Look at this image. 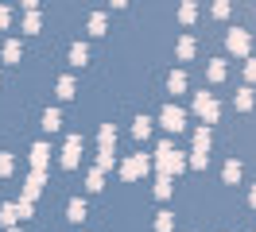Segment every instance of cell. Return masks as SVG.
I'll use <instances>...</instances> for the list:
<instances>
[{
    "label": "cell",
    "instance_id": "obj_1",
    "mask_svg": "<svg viewBox=\"0 0 256 232\" xmlns=\"http://www.w3.org/2000/svg\"><path fill=\"white\" fill-rule=\"evenodd\" d=\"M156 167H160V174H182V170L190 167V159H182V151H175L171 143H160V151H156Z\"/></svg>",
    "mask_w": 256,
    "mask_h": 232
},
{
    "label": "cell",
    "instance_id": "obj_2",
    "mask_svg": "<svg viewBox=\"0 0 256 232\" xmlns=\"http://www.w3.org/2000/svg\"><path fill=\"white\" fill-rule=\"evenodd\" d=\"M160 128L163 132H182V128H186V112H182V108L178 105H163V112H160Z\"/></svg>",
    "mask_w": 256,
    "mask_h": 232
},
{
    "label": "cell",
    "instance_id": "obj_3",
    "mask_svg": "<svg viewBox=\"0 0 256 232\" xmlns=\"http://www.w3.org/2000/svg\"><path fill=\"white\" fill-rule=\"evenodd\" d=\"M194 112H198L206 124H218V116H222V105H218L210 93H194Z\"/></svg>",
    "mask_w": 256,
    "mask_h": 232
},
{
    "label": "cell",
    "instance_id": "obj_4",
    "mask_svg": "<svg viewBox=\"0 0 256 232\" xmlns=\"http://www.w3.org/2000/svg\"><path fill=\"white\" fill-rule=\"evenodd\" d=\"M148 170H152L148 155H132V159H124V163H120V178H124V182H136V178H140V174H148Z\"/></svg>",
    "mask_w": 256,
    "mask_h": 232
},
{
    "label": "cell",
    "instance_id": "obj_5",
    "mask_svg": "<svg viewBox=\"0 0 256 232\" xmlns=\"http://www.w3.org/2000/svg\"><path fill=\"white\" fill-rule=\"evenodd\" d=\"M225 46H229V50H233V54H240V58H244V54H248V46H252V39H248V31H229V35H225Z\"/></svg>",
    "mask_w": 256,
    "mask_h": 232
},
{
    "label": "cell",
    "instance_id": "obj_6",
    "mask_svg": "<svg viewBox=\"0 0 256 232\" xmlns=\"http://www.w3.org/2000/svg\"><path fill=\"white\" fill-rule=\"evenodd\" d=\"M78 159H82V136H70V139H66V147H62V167L74 170V167H78Z\"/></svg>",
    "mask_w": 256,
    "mask_h": 232
},
{
    "label": "cell",
    "instance_id": "obj_7",
    "mask_svg": "<svg viewBox=\"0 0 256 232\" xmlns=\"http://www.w3.org/2000/svg\"><path fill=\"white\" fill-rule=\"evenodd\" d=\"M43 182H47V174H43V170H32V178H28V186H24V198L35 201V198H39V190H43Z\"/></svg>",
    "mask_w": 256,
    "mask_h": 232
},
{
    "label": "cell",
    "instance_id": "obj_8",
    "mask_svg": "<svg viewBox=\"0 0 256 232\" xmlns=\"http://www.w3.org/2000/svg\"><path fill=\"white\" fill-rule=\"evenodd\" d=\"M210 143H214V136H210V124H202V128L194 132V151L210 155Z\"/></svg>",
    "mask_w": 256,
    "mask_h": 232
},
{
    "label": "cell",
    "instance_id": "obj_9",
    "mask_svg": "<svg viewBox=\"0 0 256 232\" xmlns=\"http://www.w3.org/2000/svg\"><path fill=\"white\" fill-rule=\"evenodd\" d=\"M47 159H50V147H47V143H35V147H32V167L35 170H47Z\"/></svg>",
    "mask_w": 256,
    "mask_h": 232
},
{
    "label": "cell",
    "instance_id": "obj_10",
    "mask_svg": "<svg viewBox=\"0 0 256 232\" xmlns=\"http://www.w3.org/2000/svg\"><path fill=\"white\" fill-rule=\"evenodd\" d=\"M194 50H198V43H194L190 35H182V39H178V46H175V54H178L182 62H190V58H194Z\"/></svg>",
    "mask_w": 256,
    "mask_h": 232
},
{
    "label": "cell",
    "instance_id": "obj_11",
    "mask_svg": "<svg viewBox=\"0 0 256 232\" xmlns=\"http://www.w3.org/2000/svg\"><path fill=\"white\" fill-rule=\"evenodd\" d=\"M0 221H4L8 229H16V221H20V205H16V201H8V205H0Z\"/></svg>",
    "mask_w": 256,
    "mask_h": 232
},
{
    "label": "cell",
    "instance_id": "obj_12",
    "mask_svg": "<svg viewBox=\"0 0 256 232\" xmlns=\"http://www.w3.org/2000/svg\"><path fill=\"white\" fill-rule=\"evenodd\" d=\"M58 128H62V112H58V108H47V112H43V132H58Z\"/></svg>",
    "mask_w": 256,
    "mask_h": 232
},
{
    "label": "cell",
    "instance_id": "obj_13",
    "mask_svg": "<svg viewBox=\"0 0 256 232\" xmlns=\"http://www.w3.org/2000/svg\"><path fill=\"white\" fill-rule=\"evenodd\" d=\"M171 194H175V178H171V174H160V182H156V198H171Z\"/></svg>",
    "mask_w": 256,
    "mask_h": 232
},
{
    "label": "cell",
    "instance_id": "obj_14",
    "mask_svg": "<svg viewBox=\"0 0 256 232\" xmlns=\"http://www.w3.org/2000/svg\"><path fill=\"white\" fill-rule=\"evenodd\" d=\"M86 62H90V46L74 43V46H70V66H86Z\"/></svg>",
    "mask_w": 256,
    "mask_h": 232
},
{
    "label": "cell",
    "instance_id": "obj_15",
    "mask_svg": "<svg viewBox=\"0 0 256 232\" xmlns=\"http://www.w3.org/2000/svg\"><path fill=\"white\" fill-rule=\"evenodd\" d=\"M152 124H156L152 116H136V124H132V136H136V139H148V136H152Z\"/></svg>",
    "mask_w": 256,
    "mask_h": 232
},
{
    "label": "cell",
    "instance_id": "obj_16",
    "mask_svg": "<svg viewBox=\"0 0 256 232\" xmlns=\"http://www.w3.org/2000/svg\"><path fill=\"white\" fill-rule=\"evenodd\" d=\"M66 217H70L74 225H82V221H86V201H82V198H74L70 205H66Z\"/></svg>",
    "mask_w": 256,
    "mask_h": 232
},
{
    "label": "cell",
    "instance_id": "obj_17",
    "mask_svg": "<svg viewBox=\"0 0 256 232\" xmlns=\"http://www.w3.org/2000/svg\"><path fill=\"white\" fill-rule=\"evenodd\" d=\"M97 143H101V147H112V143H116V128H112V124H101V132H97Z\"/></svg>",
    "mask_w": 256,
    "mask_h": 232
},
{
    "label": "cell",
    "instance_id": "obj_18",
    "mask_svg": "<svg viewBox=\"0 0 256 232\" xmlns=\"http://www.w3.org/2000/svg\"><path fill=\"white\" fill-rule=\"evenodd\" d=\"M171 229H175V213H167V209L156 213V232H171Z\"/></svg>",
    "mask_w": 256,
    "mask_h": 232
},
{
    "label": "cell",
    "instance_id": "obj_19",
    "mask_svg": "<svg viewBox=\"0 0 256 232\" xmlns=\"http://www.w3.org/2000/svg\"><path fill=\"white\" fill-rule=\"evenodd\" d=\"M206 74H210V81H225V58H214L206 66Z\"/></svg>",
    "mask_w": 256,
    "mask_h": 232
},
{
    "label": "cell",
    "instance_id": "obj_20",
    "mask_svg": "<svg viewBox=\"0 0 256 232\" xmlns=\"http://www.w3.org/2000/svg\"><path fill=\"white\" fill-rule=\"evenodd\" d=\"M178 19H182V23H194V19H198V4H194V0H186V4L178 8Z\"/></svg>",
    "mask_w": 256,
    "mask_h": 232
},
{
    "label": "cell",
    "instance_id": "obj_21",
    "mask_svg": "<svg viewBox=\"0 0 256 232\" xmlns=\"http://www.w3.org/2000/svg\"><path fill=\"white\" fill-rule=\"evenodd\" d=\"M167 89H171V93H182V89H186V74H182V70H175V74L167 77Z\"/></svg>",
    "mask_w": 256,
    "mask_h": 232
},
{
    "label": "cell",
    "instance_id": "obj_22",
    "mask_svg": "<svg viewBox=\"0 0 256 232\" xmlns=\"http://www.w3.org/2000/svg\"><path fill=\"white\" fill-rule=\"evenodd\" d=\"M39 23H43V15L35 12V8H32L28 15H24V31H28V35H35V31H39Z\"/></svg>",
    "mask_w": 256,
    "mask_h": 232
},
{
    "label": "cell",
    "instance_id": "obj_23",
    "mask_svg": "<svg viewBox=\"0 0 256 232\" xmlns=\"http://www.w3.org/2000/svg\"><path fill=\"white\" fill-rule=\"evenodd\" d=\"M233 105H237L240 112H248V108H252V89H240L237 97H233Z\"/></svg>",
    "mask_w": 256,
    "mask_h": 232
},
{
    "label": "cell",
    "instance_id": "obj_24",
    "mask_svg": "<svg viewBox=\"0 0 256 232\" xmlns=\"http://www.w3.org/2000/svg\"><path fill=\"white\" fill-rule=\"evenodd\" d=\"M112 163H116V155H112V147H101V151H97V167H101V170H109Z\"/></svg>",
    "mask_w": 256,
    "mask_h": 232
},
{
    "label": "cell",
    "instance_id": "obj_25",
    "mask_svg": "<svg viewBox=\"0 0 256 232\" xmlns=\"http://www.w3.org/2000/svg\"><path fill=\"white\" fill-rule=\"evenodd\" d=\"M222 178H225V182H240V163H237V159H233V163H225Z\"/></svg>",
    "mask_w": 256,
    "mask_h": 232
},
{
    "label": "cell",
    "instance_id": "obj_26",
    "mask_svg": "<svg viewBox=\"0 0 256 232\" xmlns=\"http://www.w3.org/2000/svg\"><path fill=\"white\" fill-rule=\"evenodd\" d=\"M105 23H109V19H105L101 12H94L90 15V35H105Z\"/></svg>",
    "mask_w": 256,
    "mask_h": 232
},
{
    "label": "cell",
    "instance_id": "obj_27",
    "mask_svg": "<svg viewBox=\"0 0 256 232\" xmlns=\"http://www.w3.org/2000/svg\"><path fill=\"white\" fill-rule=\"evenodd\" d=\"M90 190H94V194H97V190H105V170H101V167L90 170Z\"/></svg>",
    "mask_w": 256,
    "mask_h": 232
},
{
    "label": "cell",
    "instance_id": "obj_28",
    "mask_svg": "<svg viewBox=\"0 0 256 232\" xmlns=\"http://www.w3.org/2000/svg\"><path fill=\"white\" fill-rule=\"evenodd\" d=\"M58 97H62V101L74 97V77H58Z\"/></svg>",
    "mask_w": 256,
    "mask_h": 232
},
{
    "label": "cell",
    "instance_id": "obj_29",
    "mask_svg": "<svg viewBox=\"0 0 256 232\" xmlns=\"http://www.w3.org/2000/svg\"><path fill=\"white\" fill-rule=\"evenodd\" d=\"M4 62H20V43H16V39L4 43Z\"/></svg>",
    "mask_w": 256,
    "mask_h": 232
},
{
    "label": "cell",
    "instance_id": "obj_30",
    "mask_svg": "<svg viewBox=\"0 0 256 232\" xmlns=\"http://www.w3.org/2000/svg\"><path fill=\"white\" fill-rule=\"evenodd\" d=\"M206 163H210V155H202V151H190V167H194V170H206Z\"/></svg>",
    "mask_w": 256,
    "mask_h": 232
},
{
    "label": "cell",
    "instance_id": "obj_31",
    "mask_svg": "<svg viewBox=\"0 0 256 232\" xmlns=\"http://www.w3.org/2000/svg\"><path fill=\"white\" fill-rule=\"evenodd\" d=\"M12 170H16V163H12V155L4 151V155H0V178H4V174H12Z\"/></svg>",
    "mask_w": 256,
    "mask_h": 232
},
{
    "label": "cell",
    "instance_id": "obj_32",
    "mask_svg": "<svg viewBox=\"0 0 256 232\" xmlns=\"http://www.w3.org/2000/svg\"><path fill=\"white\" fill-rule=\"evenodd\" d=\"M229 8H233L229 0H214V15H218V19H225V15H229Z\"/></svg>",
    "mask_w": 256,
    "mask_h": 232
},
{
    "label": "cell",
    "instance_id": "obj_33",
    "mask_svg": "<svg viewBox=\"0 0 256 232\" xmlns=\"http://www.w3.org/2000/svg\"><path fill=\"white\" fill-rule=\"evenodd\" d=\"M16 205H20V221H28V217H32V201H28V198H20Z\"/></svg>",
    "mask_w": 256,
    "mask_h": 232
},
{
    "label": "cell",
    "instance_id": "obj_34",
    "mask_svg": "<svg viewBox=\"0 0 256 232\" xmlns=\"http://www.w3.org/2000/svg\"><path fill=\"white\" fill-rule=\"evenodd\" d=\"M8 23H12V8H0V31L8 27Z\"/></svg>",
    "mask_w": 256,
    "mask_h": 232
},
{
    "label": "cell",
    "instance_id": "obj_35",
    "mask_svg": "<svg viewBox=\"0 0 256 232\" xmlns=\"http://www.w3.org/2000/svg\"><path fill=\"white\" fill-rule=\"evenodd\" d=\"M244 77H248V81H256V58H248V66H244Z\"/></svg>",
    "mask_w": 256,
    "mask_h": 232
},
{
    "label": "cell",
    "instance_id": "obj_36",
    "mask_svg": "<svg viewBox=\"0 0 256 232\" xmlns=\"http://www.w3.org/2000/svg\"><path fill=\"white\" fill-rule=\"evenodd\" d=\"M124 4H128V0H112V8H124Z\"/></svg>",
    "mask_w": 256,
    "mask_h": 232
},
{
    "label": "cell",
    "instance_id": "obj_37",
    "mask_svg": "<svg viewBox=\"0 0 256 232\" xmlns=\"http://www.w3.org/2000/svg\"><path fill=\"white\" fill-rule=\"evenodd\" d=\"M248 201H252V205H256V186H252V194H248Z\"/></svg>",
    "mask_w": 256,
    "mask_h": 232
},
{
    "label": "cell",
    "instance_id": "obj_38",
    "mask_svg": "<svg viewBox=\"0 0 256 232\" xmlns=\"http://www.w3.org/2000/svg\"><path fill=\"white\" fill-rule=\"evenodd\" d=\"M24 4H28V8H35V4H39V0H24Z\"/></svg>",
    "mask_w": 256,
    "mask_h": 232
},
{
    "label": "cell",
    "instance_id": "obj_39",
    "mask_svg": "<svg viewBox=\"0 0 256 232\" xmlns=\"http://www.w3.org/2000/svg\"><path fill=\"white\" fill-rule=\"evenodd\" d=\"M8 232H16V229H8Z\"/></svg>",
    "mask_w": 256,
    "mask_h": 232
}]
</instances>
